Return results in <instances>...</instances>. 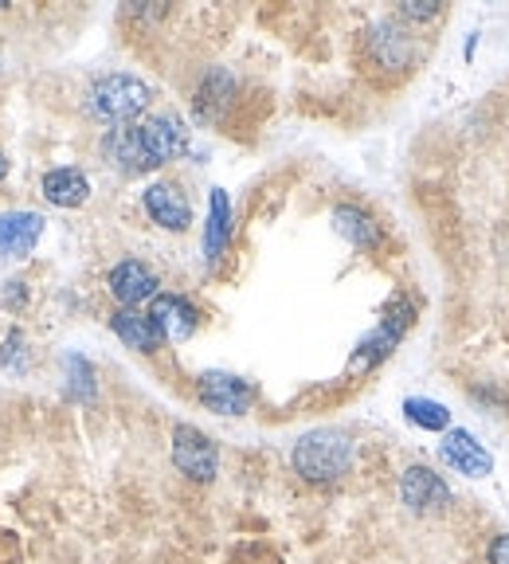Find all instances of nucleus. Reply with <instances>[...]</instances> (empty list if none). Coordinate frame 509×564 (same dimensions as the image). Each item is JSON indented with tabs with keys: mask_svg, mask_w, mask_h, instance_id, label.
I'll return each mask as SVG.
<instances>
[{
	"mask_svg": "<svg viewBox=\"0 0 509 564\" xmlns=\"http://www.w3.org/2000/svg\"><path fill=\"white\" fill-rule=\"evenodd\" d=\"M169 458L173 467L188 478V482H216L220 475V447L208 432H201L196 423H176L173 435H169Z\"/></svg>",
	"mask_w": 509,
	"mask_h": 564,
	"instance_id": "obj_4",
	"label": "nucleus"
},
{
	"mask_svg": "<svg viewBox=\"0 0 509 564\" xmlns=\"http://www.w3.org/2000/svg\"><path fill=\"white\" fill-rule=\"evenodd\" d=\"M40 193H44L47 204L55 208H83L90 200V176L75 165H63V169H47L40 176Z\"/></svg>",
	"mask_w": 509,
	"mask_h": 564,
	"instance_id": "obj_19",
	"label": "nucleus"
},
{
	"mask_svg": "<svg viewBox=\"0 0 509 564\" xmlns=\"http://www.w3.org/2000/svg\"><path fill=\"white\" fill-rule=\"evenodd\" d=\"M153 102V87L130 70H110V75H98L87 90V110L98 122L110 126H130L138 122V115H145Z\"/></svg>",
	"mask_w": 509,
	"mask_h": 564,
	"instance_id": "obj_3",
	"label": "nucleus"
},
{
	"mask_svg": "<svg viewBox=\"0 0 509 564\" xmlns=\"http://www.w3.org/2000/svg\"><path fill=\"white\" fill-rule=\"evenodd\" d=\"M0 369L12 372V377H24V372L32 369V349H28L20 329H12V334L4 337V345H0Z\"/></svg>",
	"mask_w": 509,
	"mask_h": 564,
	"instance_id": "obj_22",
	"label": "nucleus"
},
{
	"mask_svg": "<svg viewBox=\"0 0 509 564\" xmlns=\"http://www.w3.org/2000/svg\"><path fill=\"white\" fill-rule=\"evenodd\" d=\"M440 463L463 478H490L494 475V455L486 451V443H478V435L466 432V427L443 432Z\"/></svg>",
	"mask_w": 509,
	"mask_h": 564,
	"instance_id": "obj_10",
	"label": "nucleus"
},
{
	"mask_svg": "<svg viewBox=\"0 0 509 564\" xmlns=\"http://www.w3.org/2000/svg\"><path fill=\"white\" fill-rule=\"evenodd\" d=\"M412 322H415V302L400 299L385 317H380V326L369 329V334L357 341V349H353V372H365V369L385 365L388 357L400 349V341H404V334L412 329Z\"/></svg>",
	"mask_w": 509,
	"mask_h": 564,
	"instance_id": "obj_5",
	"label": "nucleus"
},
{
	"mask_svg": "<svg viewBox=\"0 0 509 564\" xmlns=\"http://www.w3.org/2000/svg\"><path fill=\"white\" fill-rule=\"evenodd\" d=\"M9 158H4V150H0V185H4V181H9Z\"/></svg>",
	"mask_w": 509,
	"mask_h": 564,
	"instance_id": "obj_26",
	"label": "nucleus"
},
{
	"mask_svg": "<svg viewBox=\"0 0 509 564\" xmlns=\"http://www.w3.org/2000/svg\"><path fill=\"white\" fill-rule=\"evenodd\" d=\"M63 392L75 404H90L98 397V380H95V365L83 357V352H67L63 357Z\"/></svg>",
	"mask_w": 509,
	"mask_h": 564,
	"instance_id": "obj_20",
	"label": "nucleus"
},
{
	"mask_svg": "<svg viewBox=\"0 0 509 564\" xmlns=\"http://www.w3.org/2000/svg\"><path fill=\"white\" fill-rule=\"evenodd\" d=\"M443 12H447V4H440V0H404V4L396 9V17L404 20L408 28H420V24H431V20H440Z\"/></svg>",
	"mask_w": 509,
	"mask_h": 564,
	"instance_id": "obj_23",
	"label": "nucleus"
},
{
	"mask_svg": "<svg viewBox=\"0 0 509 564\" xmlns=\"http://www.w3.org/2000/svg\"><path fill=\"white\" fill-rule=\"evenodd\" d=\"M290 467L310 486H334L357 467V440L345 427H314L294 440Z\"/></svg>",
	"mask_w": 509,
	"mask_h": 564,
	"instance_id": "obj_1",
	"label": "nucleus"
},
{
	"mask_svg": "<svg viewBox=\"0 0 509 564\" xmlns=\"http://www.w3.org/2000/svg\"><path fill=\"white\" fill-rule=\"evenodd\" d=\"M196 400H201L204 412L212 415H247L259 400L251 380L236 377V372H224V369H204L196 377Z\"/></svg>",
	"mask_w": 509,
	"mask_h": 564,
	"instance_id": "obj_6",
	"label": "nucleus"
},
{
	"mask_svg": "<svg viewBox=\"0 0 509 564\" xmlns=\"http://www.w3.org/2000/svg\"><path fill=\"white\" fill-rule=\"evenodd\" d=\"M110 329H115V337L126 345V349L145 352V357L165 345V337H161L150 310H115V314H110Z\"/></svg>",
	"mask_w": 509,
	"mask_h": 564,
	"instance_id": "obj_18",
	"label": "nucleus"
},
{
	"mask_svg": "<svg viewBox=\"0 0 509 564\" xmlns=\"http://www.w3.org/2000/svg\"><path fill=\"white\" fill-rule=\"evenodd\" d=\"M44 236V216L32 208L0 212V256L4 259H28Z\"/></svg>",
	"mask_w": 509,
	"mask_h": 564,
	"instance_id": "obj_16",
	"label": "nucleus"
},
{
	"mask_svg": "<svg viewBox=\"0 0 509 564\" xmlns=\"http://www.w3.org/2000/svg\"><path fill=\"white\" fill-rule=\"evenodd\" d=\"M28 282L24 279H12V282H4V291H0V302L9 310H24V302H28V291H24Z\"/></svg>",
	"mask_w": 509,
	"mask_h": 564,
	"instance_id": "obj_24",
	"label": "nucleus"
},
{
	"mask_svg": "<svg viewBox=\"0 0 509 564\" xmlns=\"http://www.w3.org/2000/svg\"><path fill=\"white\" fill-rule=\"evenodd\" d=\"M141 145H145V158L153 169L169 165V161L185 158L188 153V130L176 115H150L138 122Z\"/></svg>",
	"mask_w": 509,
	"mask_h": 564,
	"instance_id": "obj_11",
	"label": "nucleus"
},
{
	"mask_svg": "<svg viewBox=\"0 0 509 564\" xmlns=\"http://www.w3.org/2000/svg\"><path fill=\"white\" fill-rule=\"evenodd\" d=\"M106 291L118 302V310H141L145 302H153L161 294V279L150 263L122 259V263H115L110 274H106Z\"/></svg>",
	"mask_w": 509,
	"mask_h": 564,
	"instance_id": "obj_8",
	"label": "nucleus"
},
{
	"mask_svg": "<svg viewBox=\"0 0 509 564\" xmlns=\"http://www.w3.org/2000/svg\"><path fill=\"white\" fill-rule=\"evenodd\" d=\"M404 420L412 423V427H420V432H435V435L455 427V423H451V408L443 404V400H431V397H408Z\"/></svg>",
	"mask_w": 509,
	"mask_h": 564,
	"instance_id": "obj_21",
	"label": "nucleus"
},
{
	"mask_svg": "<svg viewBox=\"0 0 509 564\" xmlns=\"http://www.w3.org/2000/svg\"><path fill=\"white\" fill-rule=\"evenodd\" d=\"M102 158L106 165H115L118 173H150V158H145V145H141V133H138V122L130 126H110L102 133Z\"/></svg>",
	"mask_w": 509,
	"mask_h": 564,
	"instance_id": "obj_17",
	"label": "nucleus"
},
{
	"mask_svg": "<svg viewBox=\"0 0 509 564\" xmlns=\"http://www.w3.org/2000/svg\"><path fill=\"white\" fill-rule=\"evenodd\" d=\"M141 208H145V216L161 231H176L181 236V231L193 228V204H188L185 188L176 185V181H153V185H145Z\"/></svg>",
	"mask_w": 509,
	"mask_h": 564,
	"instance_id": "obj_9",
	"label": "nucleus"
},
{
	"mask_svg": "<svg viewBox=\"0 0 509 564\" xmlns=\"http://www.w3.org/2000/svg\"><path fill=\"white\" fill-rule=\"evenodd\" d=\"M360 55H365V67L377 79L396 83L404 79V75H412L415 63H420V35L400 17H380L360 35Z\"/></svg>",
	"mask_w": 509,
	"mask_h": 564,
	"instance_id": "obj_2",
	"label": "nucleus"
},
{
	"mask_svg": "<svg viewBox=\"0 0 509 564\" xmlns=\"http://www.w3.org/2000/svg\"><path fill=\"white\" fill-rule=\"evenodd\" d=\"M400 502L420 518H431V513H447L455 506V490L435 467L412 463V467L400 470Z\"/></svg>",
	"mask_w": 509,
	"mask_h": 564,
	"instance_id": "obj_7",
	"label": "nucleus"
},
{
	"mask_svg": "<svg viewBox=\"0 0 509 564\" xmlns=\"http://www.w3.org/2000/svg\"><path fill=\"white\" fill-rule=\"evenodd\" d=\"M231 236H236V212H231V196L224 188L208 193V216H204V263L216 267L228 256Z\"/></svg>",
	"mask_w": 509,
	"mask_h": 564,
	"instance_id": "obj_15",
	"label": "nucleus"
},
{
	"mask_svg": "<svg viewBox=\"0 0 509 564\" xmlns=\"http://www.w3.org/2000/svg\"><path fill=\"white\" fill-rule=\"evenodd\" d=\"M150 317L158 322L161 337H165L169 345L188 341V337L201 329V310H196L185 294H173V291H161L158 299L150 302Z\"/></svg>",
	"mask_w": 509,
	"mask_h": 564,
	"instance_id": "obj_13",
	"label": "nucleus"
},
{
	"mask_svg": "<svg viewBox=\"0 0 509 564\" xmlns=\"http://www.w3.org/2000/svg\"><path fill=\"white\" fill-rule=\"evenodd\" d=\"M236 95H239L236 75H231L228 67H208V70L201 75V83H196V90H193L196 122H204V126L224 122V115L231 110Z\"/></svg>",
	"mask_w": 509,
	"mask_h": 564,
	"instance_id": "obj_12",
	"label": "nucleus"
},
{
	"mask_svg": "<svg viewBox=\"0 0 509 564\" xmlns=\"http://www.w3.org/2000/svg\"><path fill=\"white\" fill-rule=\"evenodd\" d=\"M486 564H509V533H494L486 545Z\"/></svg>",
	"mask_w": 509,
	"mask_h": 564,
	"instance_id": "obj_25",
	"label": "nucleus"
},
{
	"mask_svg": "<svg viewBox=\"0 0 509 564\" xmlns=\"http://www.w3.org/2000/svg\"><path fill=\"white\" fill-rule=\"evenodd\" d=\"M329 220H334L337 236L349 247H357V251H380V247H385V228H380L377 216H372L369 208H360V204H349V200L334 204Z\"/></svg>",
	"mask_w": 509,
	"mask_h": 564,
	"instance_id": "obj_14",
	"label": "nucleus"
}]
</instances>
